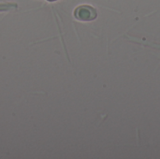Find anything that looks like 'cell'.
<instances>
[{
    "label": "cell",
    "instance_id": "1",
    "mask_svg": "<svg viewBox=\"0 0 160 159\" xmlns=\"http://www.w3.org/2000/svg\"><path fill=\"white\" fill-rule=\"evenodd\" d=\"M98 13L96 8L88 5H82L75 8L74 10V17L82 22H89L93 21L97 18Z\"/></svg>",
    "mask_w": 160,
    "mask_h": 159
},
{
    "label": "cell",
    "instance_id": "2",
    "mask_svg": "<svg viewBox=\"0 0 160 159\" xmlns=\"http://www.w3.org/2000/svg\"><path fill=\"white\" fill-rule=\"evenodd\" d=\"M47 1H49V2H53V1H56V0H47Z\"/></svg>",
    "mask_w": 160,
    "mask_h": 159
}]
</instances>
